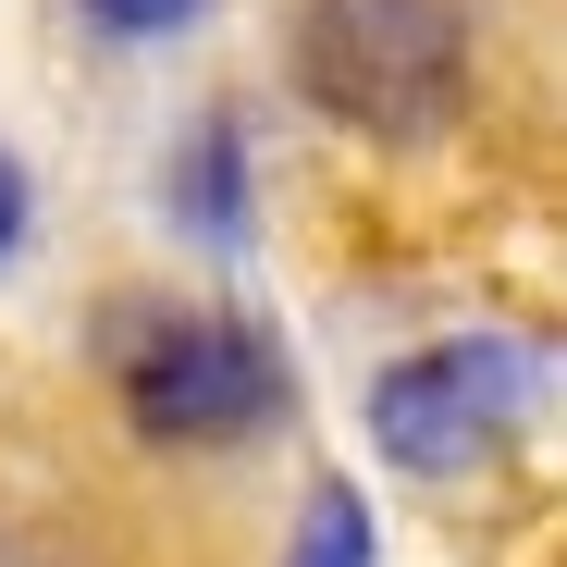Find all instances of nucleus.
<instances>
[{
  "label": "nucleus",
  "instance_id": "6",
  "mask_svg": "<svg viewBox=\"0 0 567 567\" xmlns=\"http://www.w3.org/2000/svg\"><path fill=\"white\" fill-rule=\"evenodd\" d=\"M198 13H210V0H86V25H100V38H136V50H148V38H185Z\"/></svg>",
  "mask_w": 567,
  "mask_h": 567
},
{
  "label": "nucleus",
  "instance_id": "7",
  "mask_svg": "<svg viewBox=\"0 0 567 567\" xmlns=\"http://www.w3.org/2000/svg\"><path fill=\"white\" fill-rule=\"evenodd\" d=\"M25 223H38V185H25V161H13V148H0V259L25 247Z\"/></svg>",
  "mask_w": 567,
  "mask_h": 567
},
{
  "label": "nucleus",
  "instance_id": "5",
  "mask_svg": "<svg viewBox=\"0 0 567 567\" xmlns=\"http://www.w3.org/2000/svg\"><path fill=\"white\" fill-rule=\"evenodd\" d=\"M284 567H370V506H358V482H321V494H309Z\"/></svg>",
  "mask_w": 567,
  "mask_h": 567
},
{
  "label": "nucleus",
  "instance_id": "3",
  "mask_svg": "<svg viewBox=\"0 0 567 567\" xmlns=\"http://www.w3.org/2000/svg\"><path fill=\"white\" fill-rule=\"evenodd\" d=\"M518 395H530V358L494 333H456V346H420L370 383V444L395 468H420V482H456L518 432Z\"/></svg>",
  "mask_w": 567,
  "mask_h": 567
},
{
  "label": "nucleus",
  "instance_id": "4",
  "mask_svg": "<svg viewBox=\"0 0 567 567\" xmlns=\"http://www.w3.org/2000/svg\"><path fill=\"white\" fill-rule=\"evenodd\" d=\"M173 210L198 235H247V136L235 124H198L173 148Z\"/></svg>",
  "mask_w": 567,
  "mask_h": 567
},
{
  "label": "nucleus",
  "instance_id": "2",
  "mask_svg": "<svg viewBox=\"0 0 567 567\" xmlns=\"http://www.w3.org/2000/svg\"><path fill=\"white\" fill-rule=\"evenodd\" d=\"M297 74L333 124L408 148L468 100V25H456V0H309Z\"/></svg>",
  "mask_w": 567,
  "mask_h": 567
},
{
  "label": "nucleus",
  "instance_id": "1",
  "mask_svg": "<svg viewBox=\"0 0 567 567\" xmlns=\"http://www.w3.org/2000/svg\"><path fill=\"white\" fill-rule=\"evenodd\" d=\"M112 383H124V420L148 444H259L297 383H284V346L235 309H161V297H124L112 309Z\"/></svg>",
  "mask_w": 567,
  "mask_h": 567
}]
</instances>
